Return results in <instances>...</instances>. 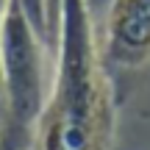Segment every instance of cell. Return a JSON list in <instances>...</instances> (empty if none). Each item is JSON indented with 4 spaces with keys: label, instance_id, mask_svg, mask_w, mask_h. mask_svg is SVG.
I'll use <instances>...</instances> for the list:
<instances>
[{
    "label": "cell",
    "instance_id": "1",
    "mask_svg": "<svg viewBox=\"0 0 150 150\" xmlns=\"http://www.w3.org/2000/svg\"><path fill=\"white\" fill-rule=\"evenodd\" d=\"M114 100L89 3L61 0L56 70L28 150H111Z\"/></svg>",
    "mask_w": 150,
    "mask_h": 150
},
{
    "label": "cell",
    "instance_id": "2",
    "mask_svg": "<svg viewBox=\"0 0 150 150\" xmlns=\"http://www.w3.org/2000/svg\"><path fill=\"white\" fill-rule=\"evenodd\" d=\"M45 42L33 31L20 0H11L0 36V72L6 89V117L0 150H28L36 120L47 100Z\"/></svg>",
    "mask_w": 150,
    "mask_h": 150
},
{
    "label": "cell",
    "instance_id": "3",
    "mask_svg": "<svg viewBox=\"0 0 150 150\" xmlns=\"http://www.w3.org/2000/svg\"><path fill=\"white\" fill-rule=\"evenodd\" d=\"M103 61L139 70L150 61V0H111L106 14Z\"/></svg>",
    "mask_w": 150,
    "mask_h": 150
},
{
    "label": "cell",
    "instance_id": "4",
    "mask_svg": "<svg viewBox=\"0 0 150 150\" xmlns=\"http://www.w3.org/2000/svg\"><path fill=\"white\" fill-rule=\"evenodd\" d=\"M11 0H0V36H3V20H6V11H8Z\"/></svg>",
    "mask_w": 150,
    "mask_h": 150
},
{
    "label": "cell",
    "instance_id": "5",
    "mask_svg": "<svg viewBox=\"0 0 150 150\" xmlns=\"http://www.w3.org/2000/svg\"><path fill=\"white\" fill-rule=\"evenodd\" d=\"M0 139H3V120H0Z\"/></svg>",
    "mask_w": 150,
    "mask_h": 150
}]
</instances>
